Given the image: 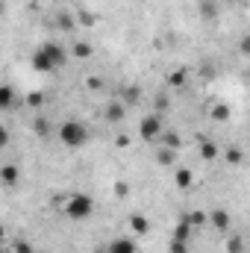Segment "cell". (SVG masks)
<instances>
[{
	"mask_svg": "<svg viewBox=\"0 0 250 253\" xmlns=\"http://www.w3.org/2000/svg\"><path fill=\"white\" fill-rule=\"evenodd\" d=\"M171 253H188L186 242H177V239H174V242H171Z\"/></svg>",
	"mask_w": 250,
	"mask_h": 253,
	"instance_id": "e0dca14e",
	"label": "cell"
},
{
	"mask_svg": "<svg viewBox=\"0 0 250 253\" xmlns=\"http://www.w3.org/2000/svg\"><path fill=\"white\" fill-rule=\"evenodd\" d=\"M91 212H94V200H91L88 194H71V197L65 200V215H68L71 221H88Z\"/></svg>",
	"mask_w": 250,
	"mask_h": 253,
	"instance_id": "6da1fadb",
	"label": "cell"
},
{
	"mask_svg": "<svg viewBox=\"0 0 250 253\" xmlns=\"http://www.w3.org/2000/svg\"><path fill=\"white\" fill-rule=\"evenodd\" d=\"M138 132H141L144 141H156L159 132H162V118H159V115H147V118L141 121V126H138Z\"/></svg>",
	"mask_w": 250,
	"mask_h": 253,
	"instance_id": "277c9868",
	"label": "cell"
},
{
	"mask_svg": "<svg viewBox=\"0 0 250 253\" xmlns=\"http://www.w3.org/2000/svg\"><path fill=\"white\" fill-rule=\"evenodd\" d=\"M177 186H180V189L191 186V171H186V168H183V171H177Z\"/></svg>",
	"mask_w": 250,
	"mask_h": 253,
	"instance_id": "7c38bea8",
	"label": "cell"
},
{
	"mask_svg": "<svg viewBox=\"0 0 250 253\" xmlns=\"http://www.w3.org/2000/svg\"><path fill=\"white\" fill-rule=\"evenodd\" d=\"M109 253H138V245L135 239H115L109 242Z\"/></svg>",
	"mask_w": 250,
	"mask_h": 253,
	"instance_id": "8992f818",
	"label": "cell"
},
{
	"mask_svg": "<svg viewBox=\"0 0 250 253\" xmlns=\"http://www.w3.org/2000/svg\"><path fill=\"white\" fill-rule=\"evenodd\" d=\"M183 80H186L183 71H180V74H171V85H183Z\"/></svg>",
	"mask_w": 250,
	"mask_h": 253,
	"instance_id": "ac0fdd59",
	"label": "cell"
},
{
	"mask_svg": "<svg viewBox=\"0 0 250 253\" xmlns=\"http://www.w3.org/2000/svg\"><path fill=\"white\" fill-rule=\"evenodd\" d=\"M186 221L191 227H200V224H206V215L203 212H191V215H186Z\"/></svg>",
	"mask_w": 250,
	"mask_h": 253,
	"instance_id": "5bb4252c",
	"label": "cell"
},
{
	"mask_svg": "<svg viewBox=\"0 0 250 253\" xmlns=\"http://www.w3.org/2000/svg\"><path fill=\"white\" fill-rule=\"evenodd\" d=\"M15 103H18V94H15V88H12V85H0V112H9V109H15Z\"/></svg>",
	"mask_w": 250,
	"mask_h": 253,
	"instance_id": "5b68a950",
	"label": "cell"
},
{
	"mask_svg": "<svg viewBox=\"0 0 250 253\" xmlns=\"http://www.w3.org/2000/svg\"><path fill=\"white\" fill-rule=\"evenodd\" d=\"M59 141H62L65 147L77 150V147H83L88 141V129H85V124H80V121H65L59 126Z\"/></svg>",
	"mask_w": 250,
	"mask_h": 253,
	"instance_id": "7a4b0ae2",
	"label": "cell"
},
{
	"mask_svg": "<svg viewBox=\"0 0 250 253\" xmlns=\"http://www.w3.org/2000/svg\"><path fill=\"white\" fill-rule=\"evenodd\" d=\"M3 239H6V233H3V227H0V245H3Z\"/></svg>",
	"mask_w": 250,
	"mask_h": 253,
	"instance_id": "7402d4cb",
	"label": "cell"
},
{
	"mask_svg": "<svg viewBox=\"0 0 250 253\" xmlns=\"http://www.w3.org/2000/svg\"><path fill=\"white\" fill-rule=\"evenodd\" d=\"M74 56H80V59H85V56H91V44H74Z\"/></svg>",
	"mask_w": 250,
	"mask_h": 253,
	"instance_id": "4fadbf2b",
	"label": "cell"
},
{
	"mask_svg": "<svg viewBox=\"0 0 250 253\" xmlns=\"http://www.w3.org/2000/svg\"><path fill=\"white\" fill-rule=\"evenodd\" d=\"M36 132L44 135V132H47V121H36Z\"/></svg>",
	"mask_w": 250,
	"mask_h": 253,
	"instance_id": "ffe728a7",
	"label": "cell"
},
{
	"mask_svg": "<svg viewBox=\"0 0 250 253\" xmlns=\"http://www.w3.org/2000/svg\"><path fill=\"white\" fill-rule=\"evenodd\" d=\"M39 53H42L47 62L53 65V68H59V65L68 59V50H65L62 44H56V42H44V44L39 47Z\"/></svg>",
	"mask_w": 250,
	"mask_h": 253,
	"instance_id": "3957f363",
	"label": "cell"
},
{
	"mask_svg": "<svg viewBox=\"0 0 250 253\" xmlns=\"http://www.w3.org/2000/svg\"><path fill=\"white\" fill-rule=\"evenodd\" d=\"M212 224H215L218 230H227V227H230V215H227V212H215V215H212Z\"/></svg>",
	"mask_w": 250,
	"mask_h": 253,
	"instance_id": "9c48e42d",
	"label": "cell"
},
{
	"mask_svg": "<svg viewBox=\"0 0 250 253\" xmlns=\"http://www.w3.org/2000/svg\"><path fill=\"white\" fill-rule=\"evenodd\" d=\"M0 180H3L6 186H15V183H18V168H15V165L0 168Z\"/></svg>",
	"mask_w": 250,
	"mask_h": 253,
	"instance_id": "52a82bcc",
	"label": "cell"
},
{
	"mask_svg": "<svg viewBox=\"0 0 250 253\" xmlns=\"http://www.w3.org/2000/svg\"><path fill=\"white\" fill-rule=\"evenodd\" d=\"M106 118H109V121H121V118H124V109H121V103H112V106L106 109Z\"/></svg>",
	"mask_w": 250,
	"mask_h": 253,
	"instance_id": "8fae6325",
	"label": "cell"
},
{
	"mask_svg": "<svg viewBox=\"0 0 250 253\" xmlns=\"http://www.w3.org/2000/svg\"><path fill=\"white\" fill-rule=\"evenodd\" d=\"M215 118H218V121L230 118V109H227V106H215Z\"/></svg>",
	"mask_w": 250,
	"mask_h": 253,
	"instance_id": "2e32d148",
	"label": "cell"
},
{
	"mask_svg": "<svg viewBox=\"0 0 250 253\" xmlns=\"http://www.w3.org/2000/svg\"><path fill=\"white\" fill-rule=\"evenodd\" d=\"M18 253H30V248H27L24 242H18Z\"/></svg>",
	"mask_w": 250,
	"mask_h": 253,
	"instance_id": "44dd1931",
	"label": "cell"
},
{
	"mask_svg": "<svg viewBox=\"0 0 250 253\" xmlns=\"http://www.w3.org/2000/svg\"><path fill=\"white\" fill-rule=\"evenodd\" d=\"M188 236H191V224L183 218V221L177 224V230H174V239H177V242H188Z\"/></svg>",
	"mask_w": 250,
	"mask_h": 253,
	"instance_id": "ba28073f",
	"label": "cell"
},
{
	"mask_svg": "<svg viewBox=\"0 0 250 253\" xmlns=\"http://www.w3.org/2000/svg\"><path fill=\"white\" fill-rule=\"evenodd\" d=\"M129 227H132L135 233H147V221H144V215H132V218H129Z\"/></svg>",
	"mask_w": 250,
	"mask_h": 253,
	"instance_id": "30bf717a",
	"label": "cell"
},
{
	"mask_svg": "<svg viewBox=\"0 0 250 253\" xmlns=\"http://www.w3.org/2000/svg\"><path fill=\"white\" fill-rule=\"evenodd\" d=\"M6 141H9V129L0 126V147H6Z\"/></svg>",
	"mask_w": 250,
	"mask_h": 253,
	"instance_id": "d6986e66",
	"label": "cell"
},
{
	"mask_svg": "<svg viewBox=\"0 0 250 253\" xmlns=\"http://www.w3.org/2000/svg\"><path fill=\"white\" fill-rule=\"evenodd\" d=\"M200 153H203L206 159H215V153H218V150H215V144H209V141H206V144L200 147Z\"/></svg>",
	"mask_w": 250,
	"mask_h": 253,
	"instance_id": "9a60e30c",
	"label": "cell"
}]
</instances>
